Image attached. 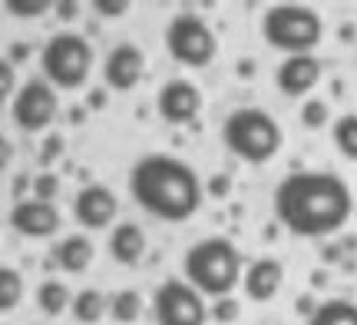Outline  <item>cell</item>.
Returning a JSON list of instances; mask_svg holds the SVG:
<instances>
[{
  "mask_svg": "<svg viewBox=\"0 0 357 325\" xmlns=\"http://www.w3.org/2000/svg\"><path fill=\"white\" fill-rule=\"evenodd\" d=\"M10 226L26 239H50L60 229V209L40 199H17L10 209Z\"/></svg>",
  "mask_w": 357,
  "mask_h": 325,
  "instance_id": "4fadbf2b",
  "label": "cell"
},
{
  "mask_svg": "<svg viewBox=\"0 0 357 325\" xmlns=\"http://www.w3.org/2000/svg\"><path fill=\"white\" fill-rule=\"evenodd\" d=\"M182 273L195 292L208 299H229L231 289L242 282V252L225 236H208L185 252Z\"/></svg>",
  "mask_w": 357,
  "mask_h": 325,
  "instance_id": "3957f363",
  "label": "cell"
},
{
  "mask_svg": "<svg viewBox=\"0 0 357 325\" xmlns=\"http://www.w3.org/2000/svg\"><path fill=\"white\" fill-rule=\"evenodd\" d=\"M20 299H24V275L10 266H0V312H13Z\"/></svg>",
  "mask_w": 357,
  "mask_h": 325,
  "instance_id": "603a6c76",
  "label": "cell"
},
{
  "mask_svg": "<svg viewBox=\"0 0 357 325\" xmlns=\"http://www.w3.org/2000/svg\"><path fill=\"white\" fill-rule=\"evenodd\" d=\"M70 289L63 286V282H56V279H47V282H40L37 289V305L40 312L47 315H63L66 309H70Z\"/></svg>",
  "mask_w": 357,
  "mask_h": 325,
  "instance_id": "ffe728a7",
  "label": "cell"
},
{
  "mask_svg": "<svg viewBox=\"0 0 357 325\" xmlns=\"http://www.w3.org/2000/svg\"><path fill=\"white\" fill-rule=\"evenodd\" d=\"M73 319L77 322H83V325H93V322H100L102 319V312L109 309V299L102 296L100 289H83V292H77L73 296Z\"/></svg>",
  "mask_w": 357,
  "mask_h": 325,
  "instance_id": "d6986e66",
  "label": "cell"
},
{
  "mask_svg": "<svg viewBox=\"0 0 357 325\" xmlns=\"http://www.w3.org/2000/svg\"><path fill=\"white\" fill-rule=\"evenodd\" d=\"M261 37L268 47L298 57V53H311L324 37V24L321 13L305 3H275L268 7L261 17Z\"/></svg>",
  "mask_w": 357,
  "mask_h": 325,
  "instance_id": "5b68a950",
  "label": "cell"
},
{
  "mask_svg": "<svg viewBox=\"0 0 357 325\" xmlns=\"http://www.w3.org/2000/svg\"><path fill=\"white\" fill-rule=\"evenodd\" d=\"M106 106V90H93L89 93V110H102Z\"/></svg>",
  "mask_w": 357,
  "mask_h": 325,
  "instance_id": "d6a6232c",
  "label": "cell"
},
{
  "mask_svg": "<svg viewBox=\"0 0 357 325\" xmlns=\"http://www.w3.org/2000/svg\"><path fill=\"white\" fill-rule=\"evenodd\" d=\"M146 252V233L136 222H116L109 233V256L119 266H136Z\"/></svg>",
  "mask_w": 357,
  "mask_h": 325,
  "instance_id": "2e32d148",
  "label": "cell"
},
{
  "mask_svg": "<svg viewBox=\"0 0 357 325\" xmlns=\"http://www.w3.org/2000/svg\"><path fill=\"white\" fill-rule=\"evenodd\" d=\"M13 93H17V70H13L10 60L0 57V106L7 103Z\"/></svg>",
  "mask_w": 357,
  "mask_h": 325,
  "instance_id": "4316f807",
  "label": "cell"
},
{
  "mask_svg": "<svg viewBox=\"0 0 357 325\" xmlns=\"http://www.w3.org/2000/svg\"><path fill=\"white\" fill-rule=\"evenodd\" d=\"M199 110H202V90L185 77L169 80L166 87L159 90V96H155V113L166 123H172V127L192 123L199 117Z\"/></svg>",
  "mask_w": 357,
  "mask_h": 325,
  "instance_id": "30bf717a",
  "label": "cell"
},
{
  "mask_svg": "<svg viewBox=\"0 0 357 325\" xmlns=\"http://www.w3.org/2000/svg\"><path fill=\"white\" fill-rule=\"evenodd\" d=\"M321 80V64L314 60V53H298V57H284L275 70V87L284 96H305L318 87Z\"/></svg>",
  "mask_w": 357,
  "mask_h": 325,
  "instance_id": "5bb4252c",
  "label": "cell"
},
{
  "mask_svg": "<svg viewBox=\"0 0 357 325\" xmlns=\"http://www.w3.org/2000/svg\"><path fill=\"white\" fill-rule=\"evenodd\" d=\"M275 219L291 236L301 239H321V236L337 233L351 212H354V196L341 176L334 173H291L275 186L271 196Z\"/></svg>",
  "mask_w": 357,
  "mask_h": 325,
  "instance_id": "6da1fadb",
  "label": "cell"
},
{
  "mask_svg": "<svg viewBox=\"0 0 357 325\" xmlns=\"http://www.w3.org/2000/svg\"><path fill=\"white\" fill-rule=\"evenodd\" d=\"M218 322H235L238 319V302L235 299H215V309H212Z\"/></svg>",
  "mask_w": 357,
  "mask_h": 325,
  "instance_id": "f546056e",
  "label": "cell"
},
{
  "mask_svg": "<svg viewBox=\"0 0 357 325\" xmlns=\"http://www.w3.org/2000/svg\"><path fill=\"white\" fill-rule=\"evenodd\" d=\"M153 319L155 325H205V296L185 279H166L153 296Z\"/></svg>",
  "mask_w": 357,
  "mask_h": 325,
  "instance_id": "ba28073f",
  "label": "cell"
},
{
  "mask_svg": "<svg viewBox=\"0 0 357 325\" xmlns=\"http://www.w3.org/2000/svg\"><path fill=\"white\" fill-rule=\"evenodd\" d=\"M222 143H225L231 157H238L242 163L261 166V163L278 157L281 127L275 123L271 113L258 110V106H238L222 123Z\"/></svg>",
  "mask_w": 357,
  "mask_h": 325,
  "instance_id": "277c9868",
  "label": "cell"
},
{
  "mask_svg": "<svg viewBox=\"0 0 357 325\" xmlns=\"http://www.w3.org/2000/svg\"><path fill=\"white\" fill-rule=\"evenodd\" d=\"M331 120V110H328V103L324 100H305V106H301V123H305L307 130H321L324 123Z\"/></svg>",
  "mask_w": 357,
  "mask_h": 325,
  "instance_id": "cb8c5ba5",
  "label": "cell"
},
{
  "mask_svg": "<svg viewBox=\"0 0 357 325\" xmlns=\"http://www.w3.org/2000/svg\"><path fill=\"white\" fill-rule=\"evenodd\" d=\"M166 50L182 66H208L218 53L215 30L205 24V17L182 10L166 24Z\"/></svg>",
  "mask_w": 357,
  "mask_h": 325,
  "instance_id": "52a82bcc",
  "label": "cell"
},
{
  "mask_svg": "<svg viewBox=\"0 0 357 325\" xmlns=\"http://www.w3.org/2000/svg\"><path fill=\"white\" fill-rule=\"evenodd\" d=\"M50 10L47 0H7V13L20 17V20H33V17H43Z\"/></svg>",
  "mask_w": 357,
  "mask_h": 325,
  "instance_id": "d4e9b609",
  "label": "cell"
},
{
  "mask_svg": "<svg viewBox=\"0 0 357 325\" xmlns=\"http://www.w3.org/2000/svg\"><path fill=\"white\" fill-rule=\"evenodd\" d=\"M53 10L60 13V20H73L79 13V3H53Z\"/></svg>",
  "mask_w": 357,
  "mask_h": 325,
  "instance_id": "1f68e13d",
  "label": "cell"
},
{
  "mask_svg": "<svg viewBox=\"0 0 357 325\" xmlns=\"http://www.w3.org/2000/svg\"><path fill=\"white\" fill-rule=\"evenodd\" d=\"M10 57H13V60H24V57H26V47H24V43H17V47L10 50Z\"/></svg>",
  "mask_w": 357,
  "mask_h": 325,
  "instance_id": "836d02e7",
  "label": "cell"
},
{
  "mask_svg": "<svg viewBox=\"0 0 357 325\" xmlns=\"http://www.w3.org/2000/svg\"><path fill=\"white\" fill-rule=\"evenodd\" d=\"M60 150H63V136H56V133L47 136V143L40 146V163H43V166H50L53 159L60 157Z\"/></svg>",
  "mask_w": 357,
  "mask_h": 325,
  "instance_id": "f1b7e54d",
  "label": "cell"
},
{
  "mask_svg": "<svg viewBox=\"0 0 357 325\" xmlns=\"http://www.w3.org/2000/svg\"><path fill=\"white\" fill-rule=\"evenodd\" d=\"M109 315H113L119 325L139 322V315H142V296L136 292V289H119L113 299H109Z\"/></svg>",
  "mask_w": 357,
  "mask_h": 325,
  "instance_id": "44dd1931",
  "label": "cell"
},
{
  "mask_svg": "<svg viewBox=\"0 0 357 325\" xmlns=\"http://www.w3.org/2000/svg\"><path fill=\"white\" fill-rule=\"evenodd\" d=\"M116 212H119V199L109 186L102 182H89L77 193L73 199V219L83 226V229H109L116 222Z\"/></svg>",
  "mask_w": 357,
  "mask_h": 325,
  "instance_id": "7c38bea8",
  "label": "cell"
},
{
  "mask_svg": "<svg viewBox=\"0 0 357 325\" xmlns=\"http://www.w3.org/2000/svg\"><path fill=\"white\" fill-rule=\"evenodd\" d=\"M281 282H284V266L278 259H255L242 275L245 296L252 302H271L278 296Z\"/></svg>",
  "mask_w": 357,
  "mask_h": 325,
  "instance_id": "9a60e30c",
  "label": "cell"
},
{
  "mask_svg": "<svg viewBox=\"0 0 357 325\" xmlns=\"http://www.w3.org/2000/svg\"><path fill=\"white\" fill-rule=\"evenodd\" d=\"M129 193L142 212L162 222H185L202 206V180L178 157L146 153L129 169Z\"/></svg>",
  "mask_w": 357,
  "mask_h": 325,
  "instance_id": "7a4b0ae2",
  "label": "cell"
},
{
  "mask_svg": "<svg viewBox=\"0 0 357 325\" xmlns=\"http://www.w3.org/2000/svg\"><path fill=\"white\" fill-rule=\"evenodd\" d=\"M13 123L24 133H43L60 113V100L47 80H26L20 90L13 93Z\"/></svg>",
  "mask_w": 357,
  "mask_h": 325,
  "instance_id": "9c48e42d",
  "label": "cell"
},
{
  "mask_svg": "<svg viewBox=\"0 0 357 325\" xmlns=\"http://www.w3.org/2000/svg\"><path fill=\"white\" fill-rule=\"evenodd\" d=\"M307 325H357V302L351 299H324L307 315Z\"/></svg>",
  "mask_w": 357,
  "mask_h": 325,
  "instance_id": "ac0fdd59",
  "label": "cell"
},
{
  "mask_svg": "<svg viewBox=\"0 0 357 325\" xmlns=\"http://www.w3.org/2000/svg\"><path fill=\"white\" fill-rule=\"evenodd\" d=\"M24 189H26V180H13V193L20 196V193H24Z\"/></svg>",
  "mask_w": 357,
  "mask_h": 325,
  "instance_id": "e575fe53",
  "label": "cell"
},
{
  "mask_svg": "<svg viewBox=\"0 0 357 325\" xmlns=\"http://www.w3.org/2000/svg\"><path fill=\"white\" fill-rule=\"evenodd\" d=\"M10 159H13V143L3 136V133H0V173L10 166Z\"/></svg>",
  "mask_w": 357,
  "mask_h": 325,
  "instance_id": "4dcf8cb0",
  "label": "cell"
},
{
  "mask_svg": "<svg viewBox=\"0 0 357 325\" xmlns=\"http://www.w3.org/2000/svg\"><path fill=\"white\" fill-rule=\"evenodd\" d=\"M146 73V53L136 43H116L113 50L106 53L102 60V80H106V90L116 93H129L136 90V83Z\"/></svg>",
  "mask_w": 357,
  "mask_h": 325,
  "instance_id": "8fae6325",
  "label": "cell"
},
{
  "mask_svg": "<svg viewBox=\"0 0 357 325\" xmlns=\"http://www.w3.org/2000/svg\"><path fill=\"white\" fill-rule=\"evenodd\" d=\"M56 266L63 269V273H86L89 262H93V256H96V249H93V239H89L86 233H70L56 246Z\"/></svg>",
  "mask_w": 357,
  "mask_h": 325,
  "instance_id": "e0dca14e",
  "label": "cell"
},
{
  "mask_svg": "<svg viewBox=\"0 0 357 325\" xmlns=\"http://www.w3.org/2000/svg\"><path fill=\"white\" fill-rule=\"evenodd\" d=\"M331 140L337 146V153L351 163H357V113H344V117H337L331 130Z\"/></svg>",
  "mask_w": 357,
  "mask_h": 325,
  "instance_id": "7402d4cb",
  "label": "cell"
},
{
  "mask_svg": "<svg viewBox=\"0 0 357 325\" xmlns=\"http://www.w3.org/2000/svg\"><path fill=\"white\" fill-rule=\"evenodd\" d=\"M40 66L53 90H79L93 70V47L83 34H53L40 50Z\"/></svg>",
  "mask_w": 357,
  "mask_h": 325,
  "instance_id": "8992f818",
  "label": "cell"
},
{
  "mask_svg": "<svg viewBox=\"0 0 357 325\" xmlns=\"http://www.w3.org/2000/svg\"><path fill=\"white\" fill-rule=\"evenodd\" d=\"M93 10L100 13V17H109V20H116V17H126L129 3H126V0H96V3H93Z\"/></svg>",
  "mask_w": 357,
  "mask_h": 325,
  "instance_id": "83f0119b",
  "label": "cell"
},
{
  "mask_svg": "<svg viewBox=\"0 0 357 325\" xmlns=\"http://www.w3.org/2000/svg\"><path fill=\"white\" fill-rule=\"evenodd\" d=\"M56 193H60V180L53 176L50 169H47V173H40L37 180H33V199H40V203H53Z\"/></svg>",
  "mask_w": 357,
  "mask_h": 325,
  "instance_id": "484cf974",
  "label": "cell"
}]
</instances>
